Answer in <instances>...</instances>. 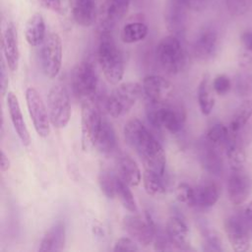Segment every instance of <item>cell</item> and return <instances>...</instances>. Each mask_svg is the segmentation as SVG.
Here are the masks:
<instances>
[{
  "label": "cell",
  "mask_w": 252,
  "mask_h": 252,
  "mask_svg": "<svg viewBox=\"0 0 252 252\" xmlns=\"http://www.w3.org/2000/svg\"><path fill=\"white\" fill-rule=\"evenodd\" d=\"M124 137L127 144L142 158L145 168L163 175L165 169L164 151L139 119L133 118L125 124Z\"/></svg>",
  "instance_id": "6da1fadb"
},
{
  "label": "cell",
  "mask_w": 252,
  "mask_h": 252,
  "mask_svg": "<svg viewBox=\"0 0 252 252\" xmlns=\"http://www.w3.org/2000/svg\"><path fill=\"white\" fill-rule=\"evenodd\" d=\"M97 61L104 78L111 85H117L124 75V58L111 32H101L97 46Z\"/></svg>",
  "instance_id": "7a4b0ae2"
},
{
  "label": "cell",
  "mask_w": 252,
  "mask_h": 252,
  "mask_svg": "<svg viewBox=\"0 0 252 252\" xmlns=\"http://www.w3.org/2000/svg\"><path fill=\"white\" fill-rule=\"evenodd\" d=\"M147 117L151 125L158 129H164L171 134L179 133L184 127L186 114L179 106L148 102Z\"/></svg>",
  "instance_id": "3957f363"
},
{
  "label": "cell",
  "mask_w": 252,
  "mask_h": 252,
  "mask_svg": "<svg viewBox=\"0 0 252 252\" xmlns=\"http://www.w3.org/2000/svg\"><path fill=\"white\" fill-rule=\"evenodd\" d=\"M142 94H144L143 88L139 83L127 82L120 84L108 95L105 108L111 117H121L129 112Z\"/></svg>",
  "instance_id": "277c9868"
},
{
  "label": "cell",
  "mask_w": 252,
  "mask_h": 252,
  "mask_svg": "<svg viewBox=\"0 0 252 252\" xmlns=\"http://www.w3.org/2000/svg\"><path fill=\"white\" fill-rule=\"evenodd\" d=\"M156 56L162 69L169 74L181 72L186 65V53L179 37L173 34L159 40L156 48Z\"/></svg>",
  "instance_id": "5b68a950"
},
{
  "label": "cell",
  "mask_w": 252,
  "mask_h": 252,
  "mask_svg": "<svg viewBox=\"0 0 252 252\" xmlns=\"http://www.w3.org/2000/svg\"><path fill=\"white\" fill-rule=\"evenodd\" d=\"M71 85L75 96L81 102L94 100L98 86V77L94 65L89 61L78 63L72 72Z\"/></svg>",
  "instance_id": "8992f818"
},
{
  "label": "cell",
  "mask_w": 252,
  "mask_h": 252,
  "mask_svg": "<svg viewBox=\"0 0 252 252\" xmlns=\"http://www.w3.org/2000/svg\"><path fill=\"white\" fill-rule=\"evenodd\" d=\"M50 123L57 129L64 128L71 118V102L66 88L60 84L50 88L47 94Z\"/></svg>",
  "instance_id": "52a82bcc"
},
{
  "label": "cell",
  "mask_w": 252,
  "mask_h": 252,
  "mask_svg": "<svg viewBox=\"0 0 252 252\" xmlns=\"http://www.w3.org/2000/svg\"><path fill=\"white\" fill-rule=\"evenodd\" d=\"M102 116L94 100L82 102L81 110V142L82 149L88 151L94 147L98 136Z\"/></svg>",
  "instance_id": "ba28073f"
},
{
  "label": "cell",
  "mask_w": 252,
  "mask_h": 252,
  "mask_svg": "<svg viewBox=\"0 0 252 252\" xmlns=\"http://www.w3.org/2000/svg\"><path fill=\"white\" fill-rule=\"evenodd\" d=\"M40 46L42 72L47 78L54 79L59 74L62 66L63 48L59 34L56 32L47 34Z\"/></svg>",
  "instance_id": "9c48e42d"
},
{
  "label": "cell",
  "mask_w": 252,
  "mask_h": 252,
  "mask_svg": "<svg viewBox=\"0 0 252 252\" xmlns=\"http://www.w3.org/2000/svg\"><path fill=\"white\" fill-rule=\"evenodd\" d=\"M124 230L138 244L147 247L154 242L155 231L158 226L150 213H146V220L135 215H127L123 218Z\"/></svg>",
  "instance_id": "30bf717a"
},
{
  "label": "cell",
  "mask_w": 252,
  "mask_h": 252,
  "mask_svg": "<svg viewBox=\"0 0 252 252\" xmlns=\"http://www.w3.org/2000/svg\"><path fill=\"white\" fill-rule=\"evenodd\" d=\"M26 101L35 132L42 138L47 137L50 133V119L39 93L34 88H28Z\"/></svg>",
  "instance_id": "8fae6325"
},
{
  "label": "cell",
  "mask_w": 252,
  "mask_h": 252,
  "mask_svg": "<svg viewBox=\"0 0 252 252\" xmlns=\"http://www.w3.org/2000/svg\"><path fill=\"white\" fill-rule=\"evenodd\" d=\"M130 0H105L97 13L99 31L111 32L115 26L126 16Z\"/></svg>",
  "instance_id": "7c38bea8"
},
{
  "label": "cell",
  "mask_w": 252,
  "mask_h": 252,
  "mask_svg": "<svg viewBox=\"0 0 252 252\" xmlns=\"http://www.w3.org/2000/svg\"><path fill=\"white\" fill-rule=\"evenodd\" d=\"M219 34L213 25L203 26L197 32L192 49L196 58L202 61L211 59L217 52Z\"/></svg>",
  "instance_id": "4fadbf2b"
},
{
  "label": "cell",
  "mask_w": 252,
  "mask_h": 252,
  "mask_svg": "<svg viewBox=\"0 0 252 252\" xmlns=\"http://www.w3.org/2000/svg\"><path fill=\"white\" fill-rule=\"evenodd\" d=\"M142 88L148 101L158 104L167 103L173 94V85L159 75L145 77Z\"/></svg>",
  "instance_id": "5bb4252c"
},
{
  "label": "cell",
  "mask_w": 252,
  "mask_h": 252,
  "mask_svg": "<svg viewBox=\"0 0 252 252\" xmlns=\"http://www.w3.org/2000/svg\"><path fill=\"white\" fill-rule=\"evenodd\" d=\"M188 10L184 0H166L164 7V23L171 34L179 37L184 33Z\"/></svg>",
  "instance_id": "9a60e30c"
},
{
  "label": "cell",
  "mask_w": 252,
  "mask_h": 252,
  "mask_svg": "<svg viewBox=\"0 0 252 252\" xmlns=\"http://www.w3.org/2000/svg\"><path fill=\"white\" fill-rule=\"evenodd\" d=\"M223 225L231 248L235 252L248 250L250 246V237L244 220L238 216H230L224 220Z\"/></svg>",
  "instance_id": "2e32d148"
},
{
  "label": "cell",
  "mask_w": 252,
  "mask_h": 252,
  "mask_svg": "<svg viewBox=\"0 0 252 252\" xmlns=\"http://www.w3.org/2000/svg\"><path fill=\"white\" fill-rule=\"evenodd\" d=\"M252 181L243 168L232 169L227 181V193L230 202L234 205H242L250 195Z\"/></svg>",
  "instance_id": "e0dca14e"
},
{
  "label": "cell",
  "mask_w": 252,
  "mask_h": 252,
  "mask_svg": "<svg viewBox=\"0 0 252 252\" xmlns=\"http://www.w3.org/2000/svg\"><path fill=\"white\" fill-rule=\"evenodd\" d=\"M2 51L6 64L12 72L18 70L20 51L17 30L12 22H7L2 32Z\"/></svg>",
  "instance_id": "ac0fdd59"
},
{
  "label": "cell",
  "mask_w": 252,
  "mask_h": 252,
  "mask_svg": "<svg viewBox=\"0 0 252 252\" xmlns=\"http://www.w3.org/2000/svg\"><path fill=\"white\" fill-rule=\"evenodd\" d=\"M6 101L13 127L22 144L27 147L31 144V136L25 123L18 97L13 92H8L6 94Z\"/></svg>",
  "instance_id": "d6986e66"
},
{
  "label": "cell",
  "mask_w": 252,
  "mask_h": 252,
  "mask_svg": "<svg viewBox=\"0 0 252 252\" xmlns=\"http://www.w3.org/2000/svg\"><path fill=\"white\" fill-rule=\"evenodd\" d=\"M165 233L171 243L178 250H190L189 230L186 223L178 217H171L167 220Z\"/></svg>",
  "instance_id": "ffe728a7"
},
{
  "label": "cell",
  "mask_w": 252,
  "mask_h": 252,
  "mask_svg": "<svg viewBox=\"0 0 252 252\" xmlns=\"http://www.w3.org/2000/svg\"><path fill=\"white\" fill-rule=\"evenodd\" d=\"M74 21L82 27L92 26L97 18L95 0H67Z\"/></svg>",
  "instance_id": "44dd1931"
},
{
  "label": "cell",
  "mask_w": 252,
  "mask_h": 252,
  "mask_svg": "<svg viewBox=\"0 0 252 252\" xmlns=\"http://www.w3.org/2000/svg\"><path fill=\"white\" fill-rule=\"evenodd\" d=\"M66 239V229L64 222L56 221L54 222L44 233L38 250L39 251H61L64 248Z\"/></svg>",
  "instance_id": "7402d4cb"
},
{
  "label": "cell",
  "mask_w": 252,
  "mask_h": 252,
  "mask_svg": "<svg viewBox=\"0 0 252 252\" xmlns=\"http://www.w3.org/2000/svg\"><path fill=\"white\" fill-rule=\"evenodd\" d=\"M118 176L129 186H138L142 179L141 170L136 161L127 155L119 157L116 162Z\"/></svg>",
  "instance_id": "603a6c76"
},
{
  "label": "cell",
  "mask_w": 252,
  "mask_h": 252,
  "mask_svg": "<svg viewBox=\"0 0 252 252\" xmlns=\"http://www.w3.org/2000/svg\"><path fill=\"white\" fill-rule=\"evenodd\" d=\"M25 36L31 46L41 45L46 37L45 23L41 14L34 13L29 18L25 27Z\"/></svg>",
  "instance_id": "cb8c5ba5"
},
{
  "label": "cell",
  "mask_w": 252,
  "mask_h": 252,
  "mask_svg": "<svg viewBox=\"0 0 252 252\" xmlns=\"http://www.w3.org/2000/svg\"><path fill=\"white\" fill-rule=\"evenodd\" d=\"M220 198V188L213 181H206L195 187L194 207L210 208L213 207Z\"/></svg>",
  "instance_id": "d4e9b609"
},
{
  "label": "cell",
  "mask_w": 252,
  "mask_h": 252,
  "mask_svg": "<svg viewBox=\"0 0 252 252\" xmlns=\"http://www.w3.org/2000/svg\"><path fill=\"white\" fill-rule=\"evenodd\" d=\"M215 90L213 88V82H211V78L209 74H205L202 80L199 83L197 96H198V104L201 112L204 115L211 114L216 98H215Z\"/></svg>",
  "instance_id": "484cf974"
},
{
  "label": "cell",
  "mask_w": 252,
  "mask_h": 252,
  "mask_svg": "<svg viewBox=\"0 0 252 252\" xmlns=\"http://www.w3.org/2000/svg\"><path fill=\"white\" fill-rule=\"evenodd\" d=\"M200 160L203 167L211 174H221L223 167L222 159L219 152L215 149V145L207 141V143L202 146L200 153Z\"/></svg>",
  "instance_id": "4316f807"
},
{
  "label": "cell",
  "mask_w": 252,
  "mask_h": 252,
  "mask_svg": "<svg viewBox=\"0 0 252 252\" xmlns=\"http://www.w3.org/2000/svg\"><path fill=\"white\" fill-rule=\"evenodd\" d=\"M225 154L232 169H240L246 159V155L242 144L237 138V134L229 133V137L224 143Z\"/></svg>",
  "instance_id": "83f0119b"
},
{
  "label": "cell",
  "mask_w": 252,
  "mask_h": 252,
  "mask_svg": "<svg viewBox=\"0 0 252 252\" xmlns=\"http://www.w3.org/2000/svg\"><path fill=\"white\" fill-rule=\"evenodd\" d=\"M116 145L117 139L115 131L112 125L107 120L103 119L94 148H96L97 151L103 155H109L115 150Z\"/></svg>",
  "instance_id": "f1b7e54d"
},
{
  "label": "cell",
  "mask_w": 252,
  "mask_h": 252,
  "mask_svg": "<svg viewBox=\"0 0 252 252\" xmlns=\"http://www.w3.org/2000/svg\"><path fill=\"white\" fill-rule=\"evenodd\" d=\"M252 117V99L244 100L236 109L229 122L228 129L230 133L238 134V132L247 124Z\"/></svg>",
  "instance_id": "f546056e"
},
{
  "label": "cell",
  "mask_w": 252,
  "mask_h": 252,
  "mask_svg": "<svg viewBox=\"0 0 252 252\" xmlns=\"http://www.w3.org/2000/svg\"><path fill=\"white\" fill-rule=\"evenodd\" d=\"M162 175L145 168L142 176L143 185L148 195L153 197H160L165 194V186L161 179Z\"/></svg>",
  "instance_id": "4dcf8cb0"
},
{
  "label": "cell",
  "mask_w": 252,
  "mask_h": 252,
  "mask_svg": "<svg viewBox=\"0 0 252 252\" xmlns=\"http://www.w3.org/2000/svg\"><path fill=\"white\" fill-rule=\"evenodd\" d=\"M148 27L142 22H131L126 24L120 33V37L125 43H135L143 40L148 34Z\"/></svg>",
  "instance_id": "1f68e13d"
},
{
  "label": "cell",
  "mask_w": 252,
  "mask_h": 252,
  "mask_svg": "<svg viewBox=\"0 0 252 252\" xmlns=\"http://www.w3.org/2000/svg\"><path fill=\"white\" fill-rule=\"evenodd\" d=\"M116 196L127 211L131 213H135L137 211L136 201L132 191L129 189V185L125 183L119 176L116 180Z\"/></svg>",
  "instance_id": "d6a6232c"
},
{
  "label": "cell",
  "mask_w": 252,
  "mask_h": 252,
  "mask_svg": "<svg viewBox=\"0 0 252 252\" xmlns=\"http://www.w3.org/2000/svg\"><path fill=\"white\" fill-rule=\"evenodd\" d=\"M116 180L117 176L109 170H102L98 175V185L101 192L109 199L116 196Z\"/></svg>",
  "instance_id": "836d02e7"
},
{
  "label": "cell",
  "mask_w": 252,
  "mask_h": 252,
  "mask_svg": "<svg viewBox=\"0 0 252 252\" xmlns=\"http://www.w3.org/2000/svg\"><path fill=\"white\" fill-rule=\"evenodd\" d=\"M229 129L222 123H216L211 126L206 134V140L211 144L218 146V145H224L226 140L229 137Z\"/></svg>",
  "instance_id": "e575fe53"
},
{
  "label": "cell",
  "mask_w": 252,
  "mask_h": 252,
  "mask_svg": "<svg viewBox=\"0 0 252 252\" xmlns=\"http://www.w3.org/2000/svg\"><path fill=\"white\" fill-rule=\"evenodd\" d=\"M235 90L239 96H248L252 94V74L250 71L244 70L237 75Z\"/></svg>",
  "instance_id": "d590c367"
},
{
  "label": "cell",
  "mask_w": 252,
  "mask_h": 252,
  "mask_svg": "<svg viewBox=\"0 0 252 252\" xmlns=\"http://www.w3.org/2000/svg\"><path fill=\"white\" fill-rule=\"evenodd\" d=\"M176 199L188 206L194 207V198H195V188L189 184L182 182L177 185L175 188Z\"/></svg>",
  "instance_id": "8d00e7d4"
},
{
  "label": "cell",
  "mask_w": 252,
  "mask_h": 252,
  "mask_svg": "<svg viewBox=\"0 0 252 252\" xmlns=\"http://www.w3.org/2000/svg\"><path fill=\"white\" fill-rule=\"evenodd\" d=\"M204 250L206 251H222L221 240L219 234L212 229L204 230Z\"/></svg>",
  "instance_id": "74e56055"
},
{
  "label": "cell",
  "mask_w": 252,
  "mask_h": 252,
  "mask_svg": "<svg viewBox=\"0 0 252 252\" xmlns=\"http://www.w3.org/2000/svg\"><path fill=\"white\" fill-rule=\"evenodd\" d=\"M252 0H225L227 11L230 15L239 17L244 15L250 9Z\"/></svg>",
  "instance_id": "f35d334b"
},
{
  "label": "cell",
  "mask_w": 252,
  "mask_h": 252,
  "mask_svg": "<svg viewBox=\"0 0 252 252\" xmlns=\"http://www.w3.org/2000/svg\"><path fill=\"white\" fill-rule=\"evenodd\" d=\"M213 88L216 92V94L220 95H223L228 93V91L231 88V82L230 79L223 74L218 75L214 80H213Z\"/></svg>",
  "instance_id": "ab89813d"
},
{
  "label": "cell",
  "mask_w": 252,
  "mask_h": 252,
  "mask_svg": "<svg viewBox=\"0 0 252 252\" xmlns=\"http://www.w3.org/2000/svg\"><path fill=\"white\" fill-rule=\"evenodd\" d=\"M140 247L138 243L132 237H121L118 238L113 247V251H139Z\"/></svg>",
  "instance_id": "60d3db41"
},
{
  "label": "cell",
  "mask_w": 252,
  "mask_h": 252,
  "mask_svg": "<svg viewBox=\"0 0 252 252\" xmlns=\"http://www.w3.org/2000/svg\"><path fill=\"white\" fill-rule=\"evenodd\" d=\"M37 2L44 9H47L54 13L61 14L63 12L61 0H37Z\"/></svg>",
  "instance_id": "b9f144b4"
},
{
  "label": "cell",
  "mask_w": 252,
  "mask_h": 252,
  "mask_svg": "<svg viewBox=\"0 0 252 252\" xmlns=\"http://www.w3.org/2000/svg\"><path fill=\"white\" fill-rule=\"evenodd\" d=\"M7 68L6 67V61L5 59H2V63H1V75H0V83H1V94L2 95H6L7 94V89H8V83H9V79H8V73H7Z\"/></svg>",
  "instance_id": "7bdbcfd3"
},
{
  "label": "cell",
  "mask_w": 252,
  "mask_h": 252,
  "mask_svg": "<svg viewBox=\"0 0 252 252\" xmlns=\"http://www.w3.org/2000/svg\"><path fill=\"white\" fill-rule=\"evenodd\" d=\"M184 2L189 10L199 12L207 8L211 0H184Z\"/></svg>",
  "instance_id": "ee69618b"
},
{
  "label": "cell",
  "mask_w": 252,
  "mask_h": 252,
  "mask_svg": "<svg viewBox=\"0 0 252 252\" xmlns=\"http://www.w3.org/2000/svg\"><path fill=\"white\" fill-rule=\"evenodd\" d=\"M240 41L245 50L252 51V31L243 32L240 35Z\"/></svg>",
  "instance_id": "f6af8a7d"
},
{
  "label": "cell",
  "mask_w": 252,
  "mask_h": 252,
  "mask_svg": "<svg viewBox=\"0 0 252 252\" xmlns=\"http://www.w3.org/2000/svg\"><path fill=\"white\" fill-rule=\"evenodd\" d=\"M10 164H11V163H10V159L8 158V157L6 156V154H5L3 151H1V165H0L1 171H2V172H5V171L9 170Z\"/></svg>",
  "instance_id": "bcb514c9"
},
{
  "label": "cell",
  "mask_w": 252,
  "mask_h": 252,
  "mask_svg": "<svg viewBox=\"0 0 252 252\" xmlns=\"http://www.w3.org/2000/svg\"><path fill=\"white\" fill-rule=\"evenodd\" d=\"M244 215L245 218L250 221L252 220V199L250 200V202L246 205L245 210H244Z\"/></svg>",
  "instance_id": "7dc6e473"
},
{
  "label": "cell",
  "mask_w": 252,
  "mask_h": 252,
  "mask_svg": "<svg viewBox=\"0 0 252 252\" xmlns=\"http://www.w3.org/2000/svg\"><path fill=\"white\" fill-rule=\"evenodd\" d=\"M94 232L96 234V235H103V229L100 227V226H97V225H94Z\"/></svg>",
  "instance_id": "c3c4849f"
},
{
  "label": "cell",
  "mask_w": 252,
  "mask_h": 252,
  "mask_svg": "<svg viewBox=\"0 0 252 252\" xmlns=\"http://www.w3.org/2000/svg\"><path fill=\"white\" fill-rule=\"evenodd\" d=\"M251 221V226H252V220H250Z\"/></svg>",
  "instance_id": "681fc988"
}]
</instances>
